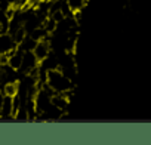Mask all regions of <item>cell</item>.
<instances>
[{"label":"cell","instance_id":"6da1fadb","mask_svg":"<svg viewBox=\"0 0 151 145\" xmlns=\"http://www.w3.org/2000/svg\"><path fill=\"white\" fill-rule=\"evenodd\" d=\"M47 86L55 93H65V92L71 90L73 82H71V79H68L64 74L59 68H55V70H49L47 71Z\"/></svg>","mask_w":151,"mask_h":145},{"label":"cell","instance_id":"7a4b0ae2","mask_svg":"<svg viewBox=\"0 0 151 145\" xmlns=\"http://www.w3.org/2000/svg\"><path fill=\"white\" fill-rule=\"evenodd\" d=\"M39 67V59L36 58V55L33 52H24L22 56V64H21V71H24V74H28L31 72L34 68Z\"/></svg>","mask_w":151,"mask_h":145},{"label":"cell","instance_id":"3957f363","mask_svg":"<svg viewBox=\"0 0 151 145\" xmlns=\"http://www.w3.org/2000/svg\"><path fill=\"white\" fill-rule=\"evenodd\" d=\"M33 53L36 55V58L39 59V62H40V61H43V59L50 53V45H49L47 39L39 40V42H37V45H36V47H34V50H33Z\"/></svg>","mask_w":151,"mask_h":145},{"label":"cell","instance_id":"277c9868","mask_svg":"<svg viewBox=\"0 0 151 145\" xmlns=\"http://www.w3.org/2000/svg\"><path fill=\"white\" fill-rule=\"evenodd\" d=\"M18 45L14 42L12 36L5 33V34H0V53H5V52H11L14 49H17Z\"/></svg>","mask_w":151,"mask_h":145},{"label":"cell","instance_id":"5b68a950","mask_svg":"<svg viewBox=\"0 0 151 145\" xmlns=\"http://www.w3.org/2000/svg\"><path fill=\"white\" fill-rule=\"evenodd\" d=\"M22 56H24V52L19 49V47H17V49H14V50H11L9 52V65L14 68V70H19L21 68V64H22Z\"/></svg>","mask_w":151,"mask_h":145},{"label":"cell","instance_id":"8992f818","mask_svg":"<svg viewBox=\"0 0 151 145\" xmlns=\"http://www.w3.org/2000/svg\"><path fill=\"white\" fill-rule=\"evenodd\" d=\"M50 102H52V105H55V107L59 108L61 111H67L68 104H70V99H68V96L64 95V93H53L52 98H50Z\"/></svg>","mask_w":151,"mask_h":145},{"label":"cell","instance_id":"52a82bcc","mask_svg":"<svg viewBox=\"0 0 151 145\" xmlns=\"http://www.w3.org/2000/svg\"><path fill=\"white\" fill-rule=\"evenodd\" d=\"M0 117L2 118H14L12 116V96L5 95L3 96V104H2V110H0Z\"/></svg>","mask_w":151,"mask_h":145},{"label":"cell","instance_id":"ba28073f","mask_svg":"<svg viewBox=\"0 0 151 145\" xmlns=\"http://www.w3.org/2000/svg\"><path fill=\"white\" fill-rule=\"evenodd\" d=\"M36 45H37V40H34V39L28 34V36H25L24 40L18 45V47H19L22 52H33L34 47H36Z\"/></svg>","mask_w":151,"mask_h":145},{"label":"cell","instance_id":"9c48e42d","mask_svg":"<svg viewBox=\"0 0 151 145\" xmlns=\"http://www.w3.org/2000/svg\"><path fill=\"white\" fill-rule=\"evenodd\" d=\"M19 92V83L18 82H8L3 85V95L8 96H15Z\"/></svg>","mask_w":151,"mask_h":145},{"label":"cell","instance_id":"30bf717a","mask_svg":"<svg viewBox=\"0 0 151 145\" xmlns=\"http://www.w3.org/2000/svg\"><path fill=\"white\" fill-rule=\"evenodd\" d=\"M88 2L89 0H67V3L73 12H82L86 8Z\"/></svg>","mask_w":151,"mask_h":145},{"label":"cell","instance_id":"8fae6325","mask_svg":"<svg viewBox=\"0 0 151 145\" xmlns=\"http://www.w3.org/2000/svg\"><path fill=\"white\" fill-rule=\"evenodd\" d=\"M3 96H5V95L0 92V110H2V104H3Z\"/></svg>","mask_w":151,"mask_h":145},{"label":"cell","instance_id":"7c38bea8","mask_svg":"<svg viewBox=\"0 0 151 145\" xmlns=\"http://www.w3.org/2000/svg\"><path fill=\"white\" fill-rule=\"evenodd\" d=\"M2 85H3V83H2V82H0V89H2Z\"/></svg>","mask_w":151,"mask_h":145}]
</instances>
